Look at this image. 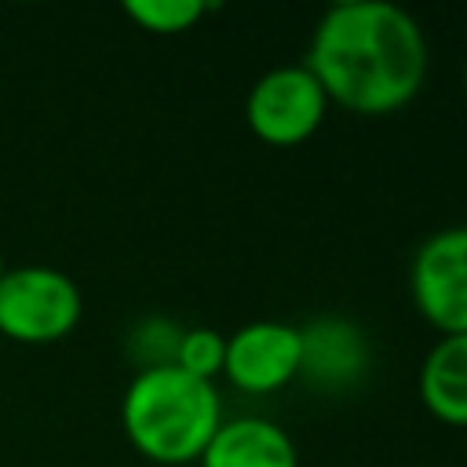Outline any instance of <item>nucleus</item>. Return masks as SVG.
Returning <instances> with one entry per match:
<instances>
[{"mask_svg": "<svg viewBox=\"0 0 467 467\" xmlns=\"http://www.w3.org/2000/svg\"><path fill=\"white\" fill-rule=\"evenodd\" d=\"M303 66L317 77L328 102L358 117H387L420 95L427 36L398 4L347 0L317 18Z\"/></svg>", "mask_w": 467, "mask_h": 467, "instance_id": "f257e3e1", "label": "nucleus"}, {"mask_svg": "<svg viewBox=\"0 0 467 467\" xmlns=\"http://www.w3.org/2000/svg\"><path fill=\"white\" fill-rule=\"evenodd\" d=\"M223 423L219 390L175 365L139 368L120 398V427L128 441L157 463L201 460Z\"/></svg>", "mask_w": 467, "mask_h": 467, "instance_id": "f03ea898", "label": "nucleus"}, {"mask_svg": "<svg viewBox=\"0 0 467 467\" xmlns=\"http://www.w3.org/2000/svg\"><path fill=\"white\" fill-rule=\"evenodd\" d=\"M84 296L77 281L47 263H18L0 277V336L51 343L77 328Z\"/></svg>", "mask_w": 467, "mask_h": 467, "instance_id": "7ed1b4c3", "label": "nucleus"}, {"mask_svg": "<svg viewBox=\"0 0 467 467\" xmlns=\"http://www.w3.org/2000/svg\"><path fill=\"white\" fill-rule=\"evenodd\" d=\"M328 95L321 91L317 77L296 62L266 69L244 99V120L248 131L266 146H299L306 142L328 117Z\"/></svg>", "mask_w": 467, "mask_h": 467, "instance_id": "20e7f679", "label": "nucleus"}, {"mask_svg": "<svg viewBox=\"0 0 467 467\" xmlns=\"http://www.w3.org/2000/svg\"><path fill=\"white\" fill-rule=\"evenodd\" d=\"M409 296L438 336H467V226H445L416 248Z\"/></svg>", "mask_w": 467, "mask_h": 467, "instance_id": "39448f33", "label": "nucleus"}, {"mask_svg": "<svg viewBox=\"0 0 467 467\" xmlns=\"http://www.w3.org/2000/svg\"><path fill=\"white\" fill-rule=\"evenodd\" d=\"M223 376L244 394H274L299 379V328L288 321H248L226 336Z\"/></svg>", "mask_w": 467, "mask_h": 467, "instance_id": "423d86ee", "label": "nucleus"}, {"mask_svg": "<svg viewBox=\"0 0 467 467\" xmlns=\"http://www.w3.org/2000/svg\"><path fill=\"white\" fill-rule=\"evenodd\" d=\"M368 368V339L350 317H314L299 328V379L314 390H350Z\"/></svg>", "mask_w": 467, "mask_h": 467, "instance_id": "0eeeda50", "label": "nucleus"}, {"mask_svg": "<svg viewBox=\"0 0 467 467\" xmlns=\"http://www.w3.org/2000/svg\"><path fill=\"white\" fill-rule=\"evenodd\" d=\"M201 467H299L296 441L285 427L263 416L223 420L204 445Z\"/></svg>", "mask_w": 467, "mask_h": 467, "instance_id": "6e6552de", "label": "nucleus"}, {"mask_svg": "<svg viewBox=\"0 0 467 467\" xmlns=\"http://www.w3.org/2000/svg\"><path fill=\"white\" fill-rule=\"evenodd\" d=\"M423 409L449 423L467 427V336H438L420 365Z\"/></svg>", "mask_w": 467, "mask_h": 467, "instance_id": "1a4fd4ad", "label": "nucleus"}, {"mask_svg": "<svg viewBox=\"0 0 467 467\" xmlns=\"http://www.w3.org/2000/svg\"><path fill=\"white\" fill-rule=\"evenodd\" d=\"M215 4H201V0H128L124 4V15L146 29V33H157V36H175V33H186L193 29Z\"/></svg>", "mask_w": 467, "mask_h": 467, "instance_id": "9d476101", "label": "nucleus"}, {"mask_svg": "<svg viewBox=\"0 0 467 467\" xmlns=\"http://www.w3.org/2000/svg\"><path fill=\"white\" fill-rule=\"evenodd\" d=\"M223 361H226V336H219L215 328H182L179 347H175V368L197 376V379H215L223 376Z\"/></svg>", "mask_w": 467, "mask_h": 467, "instance_id": "9b49d317", "label": "nucleus"}, {"mask_svg": "<svg viewBox=\"0 0 467 467\" xmlns=\"http://www.w3.org/2000/svg\"><path fill=\"white\" fill-rule=\"evenodd\" d=\"M182 328H175L168 317H150L135 328L131 336V350L139 354L142 368H157V365H171L175 361V347H179Z\"/></svg>", "mask_w": 467, "mask_h": 467, "instance_id": "f8f14e48", "label": "nucleus"}, {"mask_svg": "<svg viewBox=\"0 0 467 467\" xmlns=\"http://www.w3.org/2000/svg\"><path fill=\"white\" fill-rule=\"evenodd\" d=\"M463 99H467V66H463Z\"/></svg>", "mask_w": 467, "mask_h": 467, "instance_id": "ddd939ff", "label": "nucleus"}, {"mask_svg": "<svg viewBox=\"0 0 467 467\" xmlns=\"http://www.w3.org/2000/svg\"><path fill=\"white\" fill-rule=\"evenodd\" d=\"M4 270H7V263H4V255H0V277H4Z\"/></svg>", "mask_w": 467, "mask_h": 467, "instance_id": "4468645a", "label": "nucleus"}]
</instances>
